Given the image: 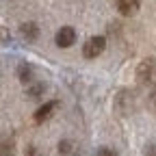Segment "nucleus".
Returning a JSON list of instances; mask_svg holds the SVG:
<instances>
[{"instance_id":"9","label":"nucleus","mask_w":156,"mask_h":156,"mask_svg":"<svg viewBox=\"0 0 156 156\" xmlns=\"http://www.w3.org/2000/svg\"><path fill=\"white\" fill-rule=\"evenodd\" d=\"M44 89H46V87H44L41 83H37V85L30 83V87H28V95H30V98H37V95H41V93H44Z\"/></svg>"},{"instance_id":"1","label":"nucleus","mask_w":156,"mask_h":156,"mask_svg":"<svg viewBox=\"0 0 156 156\" xmlns=\"http://www.w3.org/2000/svg\"><path fill=\"white\" fill-rule=\"evenodd\" d=\"M136 80H139V85H145V87L156 83V58L147 56L136 65Z\"/></svg>"},{"instance_id":"11","label":"nucleus","mask_w":156,"mask_h":156,"mask_svg":"<svg viewBox=\"0 0 156 156\" xmlns=\"http://www.w3.org/2000/svg\"><path fill=\"white\" fill-rule=\"evenodd\" d=\"M98 156H117L111 147H100V150H98Z\"/></svg>"},{"instance_id":"7","label":"nucleus","mask_w":156,"mask_h":156,"mask_svg":"<svg viewBox=\"0 0 156 156\" xmlns=\"http://www.w3.org/2000/svg\"><path fill=\"white\" fill-rule=\"evenodd\" d=\"M54 108H56V102H46V104H41V106L35 111V115H33L35 122H37V124H44L48 117L54 113Z\"/></svg>"},{"instance_id":"12","label":"nucleus","mask_w":156,"mask_h":156,"mask_svg":"<svg viewBox=\"0 0 156 156\" xmlns=\"http://www.w3.org/2000/svg\"><path fill=\"white\" fill-rule=\"evenodd\" d=\"M0 44H9V30L0 28Z\"/></svg>"},{"instance_id":"4","label":"nucleus","mask_w":156,"mask_h":156,"mask_svg":"<svg viewBox=\"0 0 156 156\" xmlns=\"http://www.w3.org/2000/svg\"><path fill=\"white\" fill-rule=\"evenodd\" d=\"M132 95H130V91H119L117 93V98H115V106H117V111H119L122 115H130V111H132Z\"/></svg>"},{"instance_id":"13","label":"nucleus","mask_w":156,"mask_h":156,"mask_svg":"<svg viewBox=\"0 0 156 156\" xmlns=\"http://www.w3.org/2000/svg\"><path fill=\"white\" fill-rule=\"evenodd\" d=\"M26 156H41V154H39L35 147H28V150H26Z\"/></svg>"},{"instance_id":"10","label":"nucleus","mask_w":156,"mask_h":156,"mask_svg":"<svg viewBox=\"0 0 156 156\" xmlns=\"http://www.w3.org/2000/svg\"><path fill=\"white\" fill-rule=\"evenodd\" d=\"M145 156H156V141L145 145Z\"/></svg>"},{"instance_id":"3","label":"nucleus","mask_w":156,"mask_h":156,"mask_svg":"<svg viewBox=\"0 0 156 156\" xmlns=\"http://www.w3.org/2000/svg\"><path fill=\"white\" fill-rule=\"evenodd\" d=\"M54 41L58 48H69L74 41H76V30L72 26H63V28H58L56 37H54Z\"/></svg>"},{"instance_id":"8","label":"nucleus","mask_w":156,"mask_h":156,"mask_svg":"<svg viewBox=\"0 0 156 156\" xmlns=\"http://www.w3.org/2000/svg\"><path fill=\"white\" fill-rule=\"evenodd\" d=\"M17 76H20V80H22L24 85H30L33 83V67L28 63H22L17 67Z\"/></svg>"},{"instance_id":"14","label":"nucleus","mask_w":156,"mask_h":156,"mask_svg":"<svg viewBox=\"0 0 156 156\" xmlns=\"http://www.w3.org/2000/svg\"><path fill=\"white\" fill-rule=\"evenodd\" d=\"M0 156H13V152H0Z\"/></svg>"},{"instance_id":"6","label":"nucleus","mask_w":156,"mask_h":156,"mask_svg":"<svg viewBox=\"0 0 156 156\" xmlns=\"http://www.w3.org/2000/svg\"><path fill=\"white\" fill-rule=\"evenodd\" d=\"M20 35H22L24 41H35V39L39 37V26L35 22H24L22 26H20Z\"/></svg>"},{"instance_id":"5","label":"nucleus","mask_w":156,"mask_h":156,"mask_svg":"<svg viewBox=\"0 0 156 156\" xmlns=\"http://www.w3.org/2000/svg\"><path fill=\"white\" fill-rule=\"evenodd\" d=\"M115 7L122 15H134L141 7V0H115Z\"/></svg>"},{"instance_id":"2","label":"nucleus","mask_w":156,"mask_h":156,"mask_svg":"<svg viewBox=\"0 0 156 156\" xmlns=\"http://www.w3.org/2000/svg\"><path fill=\"white\" fill-rule=\"evenodd\" d=\"M104 48H106V39L102 35H93L85 41L83 54H85V58H95V56H100L104 52Z\"/></svg>"}]
</instances>
